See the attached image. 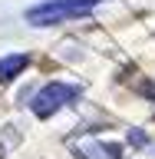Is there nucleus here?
I'll return each instance as SVG.
<instances>
[{
  "instance_id": "2",
  "label": "nucleus",
  "mask_w": 155,
  "mask_h": 159,
  "mask_svg": "<svg viewBox=\"0 0 155 159\" xmlns=\"http://www.w3.org/2000/svg\"><path fill=\"white\" fill-rule=\"evenodd\" d=\"M79 96V86H69V83H46V86L40 89L37 96H33V113H37L40 119L53 116L56 109H63L66 103H73V99Z\"/></svg>"
},
{
  "instance_id": "4",
  "label": "nucleus",
  "mask_w": 155,
  "mask_h": 159,
  "mask_svg": "<svg viewBox=\"0 0 155 159\" xmlns=\"http://www.w3.org/2000/svg\"><path fill=\"white\" fill-rule=\"evenodd\" d=\"M27 53H13V57H3L0 60V83H10L13 76H20L23 70H27Z\"/></svg>"
},
{
  "instance_id": "3",
  "label": "nucleus",
  "mask_w": 155,
  "mask_h": 159,
  "mask_svg": "<svg viewBox=\"0 0 155 159\" xmlns=\"http://www.w3.org/2000/svg\"><path fill=\"white\" fill-rule=\"evenodd\" d=\"M79 152L86 159H119V152L122 149L116 146V143H99V139H89V143H83L79 146Z\"/></svg>"
},
{
  "instance_id": "1",
  "label": "nucleus",
  "mask_w": 155,
  "mask_h": 159,
  "mask_svg": "<svg viewBox=\"0 0 155 159\" xmlns=\"http://www.w3.org/2000/svg\"><path fill=\"white\" fill-rule=\"evenodd\" d=\"M96 3L99 0H46V3H37V7L27 10V23L53 27V23H63V20H73V17H86Z\"/></svg>"
}]
</instances>
